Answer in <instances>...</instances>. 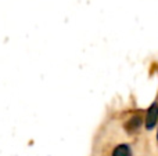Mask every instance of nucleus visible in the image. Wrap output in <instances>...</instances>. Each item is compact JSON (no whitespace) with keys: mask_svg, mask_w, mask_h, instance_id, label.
I'll return each instance as SVG.
<instances>
[{"mask_svg":"<svg viewBox=\"0 0 158 156\" xmlns=\"http://www.w3.org/2000/svg\"><path fill=\"white\" fill-rule=\"evenodd\" d=\"M157 118H158V105L154 104L147 111V116H146V126H147V129H153L157 122Z\"/></svg>","mask_w":158,"mask_h":156,"instance_id":"1","label":"nucleus"},{"mask_svg":"<svg viewBox=\"0 0 158 156\" xmlns=\"http://www.w3.org/2000/svg\"><path fill=\"white\" fill-rule=\"evenodd\" d=\"M142 123H143L142 116L135 115L133 118H131V119H129V120L125 123V129H126V131L133 133V131H136V130L139 129L140 126H142Z\"/></svg>","mask_w":158,"mask_h":156,"instance_id":"2","label":"nucleus"},{"mask_svg":"<svg viewBox=\"0 0 158 156\" xmlns=\"http://www.w3.org/2000/svg\"><path fill=\"white\" fill-rule=\"evenodd\" d=\"M112 156H132V149L126 144H121V145L114 148Z\"/></svg>","mask_w":158,"mask_h":156,"instance_id":"3","label":"nucleus"},{"mask_svg":"<svg viewBox=\"0 0 158 156\" xmlns=\"http://www.w3.org/2000/svg\"><path fill=\"white\" fill-rule=\"evenodd\" d=\"M157 140H158V133H157Z\"/></svg>","mask_w":158,"mask_h":156,"instance_id":"4","label":"nucleus"}]
</instances>
